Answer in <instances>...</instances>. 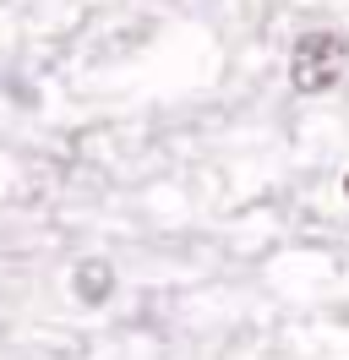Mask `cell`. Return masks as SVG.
Instances as JSON below:
<instances>
[{
    "instance_id": "1",
    "label": "cell",
    "mask_w": 349,
    "mask_h": 360,
    "mask_svg": "<svg viewBox=\"0 0 349 360\" xmlns=\"http://www.w3.org/2000/svg\"><path fill=\"white\" fill-rule=\"evenodd\" d=\"M344 60H349V44L338 33H305L289 55V82H295V93H327L338 82Z\"/></svg>"
},
{
    "instance_id": "3",
    "label": "cell",
    "mask_w": 349,
    "mask_h": 360,
    "mask_svg": "<svg viewBox=\"0 0 349 360\" xmlns=\"http://www.w3.org/2000/svg\"><path fill=\"white\" fill-rule=\"evenodd\" d=\"M344 191H349V180H344Z\"/></svg>"
},
{
    "instance_id": "2",
    "label": "cell",
    "mask_w": 349,
    "mask_h": 360,
    "mask_svg": "<svg viewBox=\"0 0 349 360\" xmlns=\"http://www.w3.org/2000/svg\"><path fill=\"white\" fill-rule=\"evenodd\" d=\"M109 290H115V273H109V262H82V268H77V295H82L87 306H104Z\"/></svg>"
}]
</instances>
